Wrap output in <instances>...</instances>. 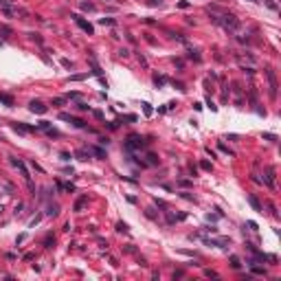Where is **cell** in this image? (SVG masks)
Instances as JSON below:
<instances>
[{"label":"cell","instance_id":"obj_1","mask_svg":"<svg viewBox=\"0 0 281 281\" xmlns=\"http://www.w3.org/2000/svg\"><path fill=\"white\" fill-rule=\"evenodd\" d=\"M211 20L215 22V24H222L226 31H237L239 29V20L235 18V15H231V13H224L220 18H217V15H211Z\"/></svg>","mask_w":281,"mask_h":281},{"label":"cell","instance_id":"obj_2","mask_svg":"<svg viewBox=\"0 0 281 281\" xmlns=\"http://www.w3.org/2000/svg\"><path fill=\"white\" fill-rule=\"evenodd\" d=\"M143 138L138 136V134H132V136H127V143H125V151H132V149H140L143 147Z\"/></svg>","mask_w":281,"mask_h":281},{"label":"cell","instance_id":"obj_3","mask_svg":"<svg viewBox=\"0 0 281 281\" xmlns=\"http://www.w3.org/2000/svg\"><path fill=\"white\" fill-rule=\"evenodd\" d=\"M266 77H268V81H270V97L272 99H277V77H274V70H270V68H268L266 70Z\"/></svg>","mask_w":281,"mask_h":281},{"label":"cell","instance_id":"obj_4","mask_svg":"<svg viewBox=\"0 0 281 281\" xmlns=\"http://www.w3.org/2000/svg\"><path fill=\"white\" fill-rule=\"evenodd\" d=\"M72 18H75V22H77V24H79V26H81V29L86 31V33H88V35H92V33H94V29H92V24H90V22H86V20L81 18V15L72 13Z\"/></svg>","mask_w":281,"mask_h":281},{"label":"cell","instance_id":"obj_5","mask_svg":"<svg viewBox=\"0 0 281 281\" xmlns=\"http://www.w3.org/2000/svg\"><path fill=\"white\" fill-rule=\"evenodd\" d=\"M29 110H31V112H35V114H44V112H46L48 108L42 103V101H31V103H29Z\"/></svg>","mask_w":281,"mask_h":281},{"label":"cell","instance_id":"obj_6","mask_svg":"<svg viewBox=\"0 0 281 281\" xmlns=\"http://www.w3.org/2000/svg\"><path fill=\"white\" fill-rule=\"evenodd\" d=\"M11 162H13V165H15V167H18V169L22 171V176H24V178H26V180H31V176H29V171H26V167H24V162H22V160H18V158H11Z\"/></svg>","mask_w":281,"mask_h":281},{"label":"cell","instance_id":"obj_7","mask_svg":"<svg viewBox=\"0 0 281 281\" xmlns=\"http://www.w3.org/2000/svg\"><path fill=\"white\" fill-rule=\"evenodd\" d=\"M204 241H206V244H211V246H222V248H224L231 239H228V237H217V239H204Z\"/></svg>","mask_w":281,"mask_h":281},{"label":"cell","instance_id":"obj_8","mask_svg":"<svg viewBox=\"0 0 281 281\" xmlns=\"http://www.w3.org/2000/svg\"><path fill=\"white\" fill-rule=\"evenodd\" d=\"M248 202H250V206H252V209H255V211L263 213V211H261V204H259V200H257L255 195H248Z\"/></svg>","mask_w":281,"mask_h":281},{"label":"cell","instance_id":"obj_9","mask_svg":"<svg viewBox=\"0 0 281 281\" xmlns=\"http://www.w3.org/2000/svg\"><path fill=\"white\" fill-rule=\"evenodd\" d=\"M75 156H77V158H79V160H88V158H90V149H77L75 151Z\"/></svg>","mask_w":281,"mask_h":281},{"label":"cell","instance_id":"obj_10","mask_svg":"<svg viewBox=\"0 0 281 281\" xmlns=\"http://www.w3.org/2000/svg\"><path fill=\"white\" fill-rule=\"evenodd\" d=\"M59 213V206L57 204H48V211H46V215H50V217H55Z\"/></svg>","mask_w":281,"mask_h":281},{"label":"cell","instance_id":"obj_11","mask_svg":"<svg viewBox=\"0 0 281 281\" xmlns=\"http://www.w3.org/2000/svg\"><path fill=\"white\" fill-rule=\"evenodd\" d=\"M0 101L7 103V105H13V97H11V94H0Z\"/></svg>","mask_w":281,"mask_h":281},{"label":"cell","instance_id":"obj_12","mask_svg":"<svg viewBox=\"0 0 281 281\" xmlns=\"http://www.w3.org/2000/svg\"><path fill=\"white\" fill-rule=\"evenodd\" d=\"M94 156H99V158H105V149H101V147H92L90 149Z\"/></svg>","mask_w":281,"mask_h":281},{"label":"cell","instance_id":"obj_13","mask_svg":"<svg viewBox=\"0 0 281 281\" xmlns=\"http://www.w3.org/2000/svg\"><path fill=\"white\" fill-rule=\"evenodd\" d=\"M83 202H86V195H81L79 200L75 202V211H81V206H83Z\"/></svg>","mask_w":281,"mask_h":281},{"label":"cell","instance_id":"obj_14","mask_svg":"<svg viewBox=\"0 0 281 281\" xmlns=\"http://www.w3.org/2000/svg\"><path fill=\"white\" fill-rule=\"evenodd\" d=\"M81 9L83 11H94V4L92 2H81Z\"/></svg>","mask_w":281,"mask_h":281},{"label":"cell","instance_id":"obj_15","mask_svg":"<svg viewBox=\"0 0 281 281\" xmlns=\"http://www.w3.org/2000/svg\"><path fill=\"white\" fill-rule=\"evenodd\" d=\"M86 77H90V72H86V75H72L70 79L72 81H81V79H86Z\"/></svg>","mask_w":281,"mask_h":281},{"label":"cell","instance_id":"obj_16","mask_svg":"<svg viewBox=\"0 0 281 281\" xmlns=\"http://www.w3.org/2000/svg\"><path fill=\"white\" fill-rule=\"evenodd\" d=\"M231 266H233V268H239V266H241V263H239V257H235V255L231 257Z\"/></svg>","mask_w":281,"mask_h":281},{"label":"cell","instance_id":"obj_17","mask_svg":"<svg viewBox=\"0 0 281 281\" xmlns=\"http://www.w3.org/2000/svg\"><path fill=\"white\" fill-rule=\"evenodd\" d=\"M200 167H202L204 171H211V162H206V160H202V162H200Z\"/></svg>","mask_w":281,"mask_h":281},{"label":"cell","instance_id":"obj_18","mask_svg":"<svg viewBox=\"0 0 281 281\" xmlns=\"http://www.w3.org/2000/svg\"><path fill=\"white\" fill-rule=\"evenodd\" d=\"M101 24H103V26L108 24L110 26V24H114V20H112V18H101Z\"/></svg>","mask_w":281,"mask_h":281},{"label":"cell","instance_id":"obj_19","mask_svg":"<svg viewBox=\"0 0 281 281\" xmlns=\"http://www.w3.org/2000/svg\"><path fill=\"white\" fill-rule=\"evenodd\" d=\"M252 272H255V274H266V270L259 268V266H252Z\"/></svg>","mask_w":281,"mask_h":281},{"label":"cell","instance_id":"obj_20","mask_svg":"<svg viewBox=\"0 0 281 281\" xmlns=\"http://www.w3.org/2000/svg\"><path fill=\"white\" fill-rule=\"evenodd\" d=\"M143 112L149 116V114H151V105H149V103H143Z\"/></svg>","mask_w":281,"mask_h":281},{"label":"cell","instance_id":"obj_21","mask_svg":"<svg viewBox=\"0 0 281 281\" xmlns=\"http://www.w3.org/2000/svg\"><path fill=\"white\" fill-rule=\"evenodd\" d=\"M154 83L156 86H162V83H165V77H154Z\"/></svg>","mask_w":281,"mask_h":281},{"label":"cell","instance_id":"obj_22","mask_svg":"<svg viewBox=\"0 0 281 281\" xmlns=\"http://www.w3.org/2000/svg\"><path fill=\"white\" fill-rule=\"evenodd\" d=\"M77 108H79V110H90V105L83 103V101H79V103H77Z\"/></svg>","mask_w":281,"mask_h":281},{"label":"cell","instance_id":"obj_23","mask_svg":"<svg viewBox=\"0 0 281 281\" xmlns=\"http://www.w3.org/2000/svg\"><path fill=\"white\" fill-rule=\"evenodd\" d=\"M64 101H66V97H57V99H53V103H55V105H61Z\"/></svg>","mask_w":281,"mask_h":281},{"label":"cell","instance_id":"obj_24","mask_svg":"<svg viewBox=\"0 0 281 281\" xmlns=\"http://www.w3.org/2000/svg\"><path fill=\"white\" fill-rule=\"evenodd\" d=\"M116 231H127V226L123 222H119V224H116Z\"/></svg>","mask_w":281,"mask_h":281},{"label":"cell","instance_id":"obj_25","mask_svg":"<svg viewBox=\"0 0 281 281\" xmlns=\"http://www.w3.org/2000/svg\"><path fill=\"white\" fill-rule=\"evenodd\" d=\"M119 55H121V57H127V55H130V50H127V48H121Z\"/></svg>","mask_w":281,"mask_h":281},{"label":"cell","instance_id":"obj_26","mask_svg":"<svg viewBox=\"0 0 281 281\" xmlns=\"http://www.w3.org/2000/svg\"><path fill=\"white\" fill-rule=\"evenodd\" d=\"M147 158H149V162H151V165H156V162H158V158H156V156H154V154H149V156H147Z\"/></svg>","mask_w":281,"mask_h":281},{"label":"cell","instance_id":"obj_27","mask_svg":"<svg viewBox=\"0 0 281 281\" xmlns=\"http://www.w3.org/2000/svg\"><path fill=\"white\" fill-rule=\"evenodd\" d=\"M40 127H42V130H48L50 123H48V121H42V123H40Z\"/></svg>","mask_w":281,"mask_h":281},{"label":"cell","instance_id":"obj_28","mask_svg":"<svg viewBox=\"0 0 281 281\" xmlns=\"http://www.w3.org/2000/svg\"><path fill=\"white\" fill-rule=\"evenodd\" d=\"M206 103H209V108H211V110H217V105H215V103H213V101H211V99H206Z\"/></svg>","mask_w":281,"mask_h":281},{"label":"cell","instance_id":"obj_29","mask_svg":"<svg viewBox=\"0 0 281 281\" xmlns=\"http://www.w3.org/2000/svg\"><path fill=\"white\" fill-rule=\"evenodd\" d=\"M0 7H2V9H7V7H9V2H7V0H0Z\"/></svg>","mask_w":281,"mask_h":281},{"label":"cell","instance_id":"obj_30","mask_svg":"<svg viewBox=\"0 0 281 281\" xmlns=\"http://www.w3.org/2000/svg\"><path fill=\"white\" fill-rule=\"evenodd\" d=\"M149 2H151V4H160V0H149Z\"/></svg>","mask_w":281,"mask_h":281}]
</instances>
